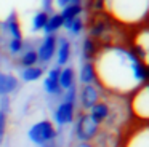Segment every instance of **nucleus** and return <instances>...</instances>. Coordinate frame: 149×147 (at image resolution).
<instances>
[{"label":"nucleus","mask_w":149,"mask_h":147,"mask_svg":"<svg viewBox=\"0 0 149 147\" xmlns=\"http://www.w3.org/2000/svg\"><path fill=\"white\" fill-rule=\"evenodd\" d=\"M101 48L103 46H101L98 42H95L93 38H90V37H85L84 42H82V54H84V61H91V62H93Z\"/></svg>","instance_id":"obj_17"},{"label":"nucleus","mask_w":149,"mask_h":147,"mask_svg":"<svg viewBox=\"0 0 149 147\" xmlns=\"http://www.w3.org/2000/svg\"><path fill=\"white\" fill-rule=\"evenodd\" d=\"M79 82L80 85H96V72L95 64L91 61H84L79 70Z\"/></svg>","instance_id":"obj_16"},{"label":"nucleus","mask_w":149,"mask_h":147,"mask_svg":"<svg viewBox=\"0 0 149 147\" xmlns=\"http://www.w3.org/2000/svg\"><path fill=\"white\" fill-rule=\"evenodd\" d=\"M75 80H77V77H75L74 67H71V66L61 67V72H59V86H61L63 91L75 86Z\"/></svg>","instance_id":"obj_18"},{"label":"nucleus","mask_w":149,"mask_h":147,"mask_svg":"<svg viewBox=\"0 0 149 147\" xmlns=\"http://www.w3.org/2000/svg\"><path fill=\"white\" fill-rule=\"evenodd\" d=\"M56 45H58V35H45L40 42L39 48H37V58H39V64L45 66L53 59L56 53Z\"/></svg>","instance_id":"obj_11"},{"label":"nucleus","mask_w":149,"mask_h":147,"mask_svg":"<svg viewBox=\"0 0 149 147\" xmlns=\"http://www.w3.org/2000/svg\"><path fill=\"white\" fill-rule=\"evenodd\" d=\"M24 46H26L24 38H11V40L8 42V51H10L11 54L21 53V51L24 50Z\"/></svg>","instance_id":"obj_26"},{"label":"nucleus","mask_w":149,"mask_h":147,"mask_svg":"<svg viewBox=\"0 0 149 147\" xmlns=\"http://www.w3.org/2000/svg\"><path fill=\"white\" fill-rule=\"evenodd\" d=\"M0 110L3 112V114L10 112V98L8 96H2L0 98Z\"/></svg>","instance_id":"obj_29"},{"label":"nucleus","mask_w":149,"mask_h":147,"mask_svg":"<svg viewBox=\"0 0 149 147\" xmlns=\"http://www.w3.org/2000/svg\"><path fill=\"white\" fill-rule=\"evenodd\" d=\"M149 0H104V10L122 27H139L148 19Z\"/></svg>","instance_id":"obj_2"},{"label":"nucleus","mask_w":149,"mask_h":147,"mask_svg":"<svg viewBox=\"0 0 149 147\" xmlns=\"http://www.w3.org/2000/svg\"><path fill=\"white\" fill-rule=\"evenodd\" d=\"M48 13L45 11H39L36 13V16H34L32 19V31L39 32V31H43V27L47 26V21H48Z\"/></svg>","instance_id":"obj_25"},{"label":"nucleus","mask_w":149,"mask_h":147,"mask_svg":"<svg viewBox=\"0 0 149 147\" xmlns=\"http://www.w3.org/2000/svg\"><path fill=\"white\" fill-rule=\"evenodd\" d=\"M128 50L141 62L148 64V27H146V24L136 27V32L133 34L132 40H130Z\"/></svg>","instance_id":"obj_9"},{"label":"nucleus","mask_w":149,"mask_h":147,"mask_svg":"<svg viewBox=\"0 0 149 147\" xmlns=\"http://www.w3.org/2000/svg\"><path fill=\"white\" fill-rule=\"evenodd\" d=\"M93 64L96 85L111 96H130L141 85L148 83V64L141 62L123 45L103 46Z\"/></svg>","instance_id":"obj_1"},{"label":"nucleus","mask_w":149,"mask_h":147,"mask_svg":"<svg viewBox=\"0 0 149 147\" xmlns=\"http://www.w3.org/2000/svg\"><path fill=\"white\" fill-rule=\"evenodd\" d=\"M0 27H2V21H0Z\"/></svg>","instance_id":"obj_34"},{"label":"nucleus","mask_w":149,"mask_h":147,"mask_svg":"<svg viewBox=\"0 0 149 147\" xmlns=\"http://www.w3.org/2000/svg\"><path fill=\"white\" fill-rule=\"evenodd\" d=\"M122 147H149V130L148 123L135 121L133 126L123 137Z\"/></svg>","instance_id":"obj_7"},{"label":"nucleus","mask_w":149,"mask_h":147,"mask_svg":"<svg viewBox=\"0 0 149 147\" xmlns=\"http://www.w3.org/2000/svg\"><path fill=\"white\" fill-rule=\"evenodd\" d=\"M45 74L42 66H32V67H26V69L21 70V80L26 83H32V82H37L40 80Z\"/></svg>","instance_id":"obj_21"},{"label":"nucleus","mask_w":149,"mask_h":147,"mask_svg":"<svg viewBox=\"0 0 149 147\" xmlns=\"http://www.w3.org/2000/svg\"><path fill=\"white\" fill-rule=\"evenodd\" d=\"M64 26V19L59 13H52L48 16V21H47V26L43 27V32L45 35H56V32H59Z\"/></svg>","instance_id":"obj_19"},{"label":"nucleus","mask_w":149,"mask_h":147,"mask_svg":"<svg viewBox=\"0 0 149 147\" xmlns=\"http://www.w3.org/2000/svg\"><path fill=\"white\" fill-rule=\"evenodd\" d=\"M59 72H61V67L55 66L47 72V77L43 78V89L50 96H59L61 98L63 94V89L59 86Z\"/></svg>","instance_id":"obj_12"},{"label":"nucleus","mask_w":149,"mask_h":147,"mask_svg":"<svg viewBox=\"0 0 149 147\" xmlns=\"http://www.w3.org/2000/svg\"><path fill=\"white\" fill-rule=\"evenodd\" d=\"M82 13H84V6H82V3H71V5L64 6V8L59 11V15L63 16L64 21H71V19H74V18L82 16Z\"/></svg>","instance_id":"obj_22"},{"label":"nucleus","mask_w":149,"mask_h":147,"mask_svg":"<svg viewBox=\"0 0 149 147\" xmlns=\"http://www.w3.org/2000/svg\"><path fill=\"white\" fill-rule=\"evenodd\" d=\"M101 99L103 89L98 85H80V88H77V102L82 112H88Z\"/></svg>","instance_id":"obj_8"},{"label":"nucleus","mask_w":149,"mask_h":147,"mask_svg":"<svg viewBox=\"0 0 149 147\" xmlns=\"http://www.w3.org/2000/svg\"><path fill=\"white\" fill-rule=\"evenodd\" d=\"M101 133V126L90 117L88 112H77L74 120V134L79 142H93Z\"/></svg>","instance_id":"obj_4"},{"label":"nucleus","mask_w":149,"mask_h":147,"mask_svg":"<svg viewBox=\"0 0 149 147\" xmlns=\"http://www.w3.org/2000/svg\"><path fill=\"white\" fill-rule=\"evenodd\" d=\"M53 6H55V0H42V11H45V13H48L50 15V11L53 10Z\"/></svg>","instance_id":"obj_30"},{"label":"nucleus","mask_w":149,"mask_h":147,"mask_svg":"<svg viewBox=\"0 0 149 147\" xmlns=\"http://www.w3.org/2000/svg\"><path fill=\"white\" fill-rule=\"evenodd\" d=\"M2 26L8 31V34L11 35V38H23V31H21V24L16 18V13H11L7 21L2 22Z\"/></svg>","instance_id":"obj_20"},{"label":"nucleus","mask_w":149,"mask_h":147,"mask_svg":"<svg viewBox=\"0 0 149 147\" xmlns=\"http://www.w3.org/2000/svg\"><path fill=\"white\" fill-rule=\"evenodd\" d=\"M85 29L88 31L87 37L93 38L101 46H112V45H119L117 38L125 27L119 26L104 11H100L90 15L88 22H85Z\"/></svg>","instance_id":"obj_3"},{"label":"nucleus","mask_w":149,"mask_h":147,"mask_svg":"<svg viewBox=\"0 0 149 147\" xmlns=\"http://www.w3.org/2000/svg\"><path fill=\"white\" fill-rule=\"evenodd\" d=\"M18 64H19L23 69H26V67H32V66H39L37 51L34 50V48H31V50H26V51H24V53L19 56V59H18Z\"/></svg>","instance_id":"obj_23"},{"label":"nucleus","mask_w":149,"mask_h":147,"mask_svg":"<svg viewBox=\"0 0 149 147\" xmlns=\"http://www.w3.org/2000/svg\"><path fill=\"white\" fill-rule=\"evenodd\" d=\"M63 29H66L68 32H71L72 35H80L82 32L85 31V21H84L82 16L74 18V19H71V21H64Z\"/></svg>","instance_id":"obj_24"},{"label":"nucleus","mask_w":149,"mask_h":147,"mask_svg":"<svg viewBox=\"0 0 149 147\" xmlns=\"http://www.w3.org/2000/svg\"><path fill=\"white\" fill-rule=\"evenodd\" d=\"M111 109H112V105L109 104V101L101 99V101H98L96 104L88 110V114H90V117L101 126V125H106L107 118H109V115H111Z\"/></svg>","instance_id":"obj_14"},{"label":"nucleus","mask_w":149,"mask_h":147,"mask_svg":"<svg viewBox=\"0 0 149 147\" xmlns=\"http://www.w3.org/2000/svg\"><path fill=\"white\" fill-rule=\"evenodd\" d=\"M56 66L66 67L72 56V43L68 37H58V45H56Z\"/></svg>","instance_id":"obj_13"},{"label":"nucleus","mask_w":149,"mask_h":147,"mask_svg":"<svg viewBox=\"0 0 149 147\" xmlns=\"http://www.w3.org/2000/svg\"><path fill=\"white\" fill-rule=\"evenodd\" d=\"M50 147H59V146H50Z\"/></svg>","instance_id":"obj_33"},{"label":"nucleus","mask_w":149,"mask_h":147,"mask_svg":"<svg viewBox=\"0 0 149 147\" xmlns=\"http://www.w3.org/2000/svg\"><path fill=\"white\" fill-rule=\"evenodd\" d=\"M128 109L135 121L148 123L149 117V99H148V83L141 85L138 89L130 94L128 101Z\"/></svg>","instance_id":"obj_5"},{"label":"nucleus","mask_w":149,"mask_h":147,"mask_svg":"<svg viewBox=\"0 0 149 147\" xmlns=\"http://www.w3.org/2000/svg\"><path fill=\"white\" fill-rule=\"evenodd\" d=\"M71 3H82V0H55V5L59 6V8H64Z\"/></svg>","instance_id":"obj_31"},{"label":"nucleus","mask_w":149,"mask_h":147,"mask_svg":"<svg viewBox=\"0 0 149 147\" xmlns=\"http://www.w3.org/2000/svg\"><path fill=\"white\" fill-rule=\"evenodd\" d=\"M7 125H8V117L7 114L0 110V144L3 142L5 139V134H7Z\"/></svg>","instance_id":"obj_28"},{"label":"nucleus","mask_w":149,"mask_h":147,"mask_svg":"<svg viewBox=\"0 0 149 147\" xmlns=\"http://www.w3.org/2000/svg\"><path fill=\"white\" fill-rule=\"evenodd\" d=\"M75 115H77V104L72 102L61 101L53 110V118L58 126H68V125L74 123Z\"/></svg>","instance_id":"obj_10"},{"label":"nucleus","mask_w":149,"mask_h":147,"mask_svg":"<svg viewBox=\"0 0 149 147\" xmlns=\"http://www.w3.org/2000/svg\"><path fill=\"white\" fill-rule=\"evenodd\" d=\"M27 137L31 142H34L36 146H50L52 142H55L58 137V130H56L55 123L50 120H40L37 123H34L27 131Z\"/></svg>","instance_id":"obj_6"},{"label":"nucleus","mask_w":149,"mask_h":147,"mask_svg":"<svg viewBox=\"0 0 149 147\" xmlns=\"http://www.w3.org/2000/svg\"><path fill=\"white\" fill-rule=\"evenodd\" d=\"M61 101H66V102H72V104H77V85L72 86V88L63 91L61 94Z\"/></svg>","instance_id":"obj_27"},{"label":"nucleus","mask_w":149,"mask_h":147,"mask_svg":"<svg viewBox=\"0 0 149 147\" xmlns=\"http://www.w3.org/2000/svg\"><path fill=\"white\" fill-rule=\"evenodd\" d=\"M18 88H19V80L16 75L0 72V98L13 94Z\"/></svg>","instance_id":"obj_15"},{"label":"nucleus","mask_w":149,"mask_h":147,"mask_svg":"<svg viewBox=\"0 0 149 147\" xmlns=\"http://www.w3.org/2000/svg\"><path fill=\"white\" fill-rule=\"evenodd\" d=\"M74 147H96L93 142H77Z\"/></svg>","instance_id":"obj_32"}]
</instances>
